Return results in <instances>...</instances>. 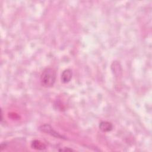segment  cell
Listing matches in <instances>:
<instances>
[{
    "instance_id": "obj_1",
    "label": "cell",
    "mask_w": 152,
    "mask_h": 152,
    "mask_svg": "<svg viewBox=\"0 0 152 152\" xmlns=\"http://www.w3.org/2000/svg\"><path fill=\"white\" fill-rule=\"evenodd\" d=\"M56 73L54 69L52 68H45L40 75V84L45 87H52L56 81Z\"/></svg>"
},
{
    "instance_id": "obj_2",
    "label": "cell",
    "mask_w": 152,
    "mask_h": 152,
    "mask_svg": "<svg viewBox=\"0 0 152 152\" xmlns=\"http://www.w3.org/2000/svg\"><path fill=\"white\" fill-rule=\"evenodd\" d=\"M41 132L48 134L55 138H60L63 140H66V137L64 135L60 134L59 132L56 131L49 124H43L40 125L38 128Z\"/></svg>"
},
{
    "instance_id": "obj_3",
    "label": "cell",
    "mask_w": 152,
    "mask_h": 152,
    "mask_svg": "<svg viewBox=\"0 0 152 152\" xmlns=\"http://www.w3.org/2000/svg\"><path fill=\"white\" fill-rule=\"evenodd\" d=\"M72 77V71L71 69H65L61 74V80L63 83H69Z\"/></svg>"
},
{
    "instance_id": "obj_4",
    "label": "cell",
    "mask_w": 152,
    "mask_h": 152,
    "mask_svg": "<svg viewBox=\"0 0 152 152\" xmlns=\"http://www.w3.org/2000/svg\"><path fill=\"white\" fill-rule=\"evenodd\" d=\"M99 129L102 132H109L113 129V125L107 121H102L99 124Z\"/></svg>"
},
{
    "instance_id": "obj_5",
    "label": "cell",
    "mask_w": 152,
    "mask_h": 152,
    "mask_svg": "<svg viewBox=\"0 0 152 152\" xmlns=\"http://www.w3.org/2000/svg\"><path fill=\"white\" fill-rule=\"evenodd\" d=\"M31 146L33 148L38 150H43L46 148V145L43 142L39 140L33 141L31 144Z\"/></svg>"
}]
</instances>
